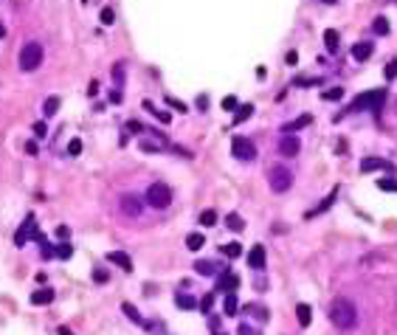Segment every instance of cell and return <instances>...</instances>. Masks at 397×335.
Returning <instances> with one entry per match:
<instances>
[{"mask_svg": "<svg viewBox=\"0 0 397 335\" xmlns=\"http://www.w3.org/2000/svg\"><path fill=\"white\" fill-rule=\"evenodd\" d=\"M121 99H124V96H121V90H113V93H110V102L121 104Z\"/></svg>", "mask_w": 397, "mask_h": 335, "instance_id": "49", "label": "cell"}, {"mask_svg": "<svg viewBox=\"0 0 397 335\" xmlns=\"http://www.w3.org/2000/svg\"><path fill=\"white\" fill-rule=\"evenodd\" d=\"M372 51H375V48H372V43H355L352 45V57L358 62H366L372 57Z\"/></svg>", "mask_w": 397, "mask_h": 335, "instance_id": "15", "label": "cell"}, {"mask_svg": "<svg viewBox=\"0 0 397 335\" xmlns=\"http://www.w3.org/2000/svg\"><path fill=\"white\" fill-rule=\"evenodd\" d=\"M383 76H386V79H395L397 76V62H389L386 68H383Z\"/></svg>", "mask_w": 397, "mask_h": 335, "instance_id": "40", "label": "cell"}, {"mask_svg": "<svg viewBox=\"0 0 397 335\" xmlns=\"http://www.w3.org/2000/svg\"><path fill=\"white\" fill-rule=\"evenodd\" d=\"M321 79H313V76H302V79H296V85H319Z\"/></svg>", "mask_w": 397, "mask_h": 335, "instance_id": "46", "label": "cell"}, {"mask_svg": "<svg viewBox=\"0 0 397 335\" xmlns=\"http://www.w3.org/2000/svg\"><path fill=\"white\" fill-rule=\"evenodd\" d=\"M208 324H211V330H214V333H220V318H217V316H211V313H208Z\"/></svg>", "mask_w": 397, "mask_h": 335, "instance_id": "47", "label": "cell"}, {"mask_svg": "<svg viewBox=\"0 0 397 335\" xmlns=\"http://www.w3.org/2000/svg\"><path fill=\"white\" fill-rule=\"evenodd\" d=\"M57 333H60V335H73V333H70V330H68V327H60Z\"/></svg>", "mask_w": 397, "mask_h": 335, "instance_id": "52", "label": "cell"}, {"mask_svg": "<svg viewBox=\"0 0 397 335\" xmlns=\"http://www.w3.org/2000/svg\"><path fill=\"white\" fill-rule=\"evenodd\" d=\"M237 284H240V276L231 273V270H223V273L217 276V290L234 293V290H237Z\"/></svg>", "mask_w": 397, "mask_h": 335, "instance_id": "10", "label": "cell"}, {"mask_svg": "<svg viewBox=\"0 0 397 335\" xmlns=\"http://www.w3.org/2000/svg\"><path fill=\"white\" fill-rule=\"evenodd\" d=\"M248 265L254 268V270H262V268H265V245H254V248H251Z\"/></svg>", "mask_w": 397, "mask_h": 335, "instance_id": "12", "label": "cell"}, {"mask_svg": "<svg viewBox=\"0 0 397 335\" xmlns=\"http://www.w3.org/2000/svg\"><path fill=\"white\" fill-rule=\"evenodd\" d=\"M375 169H389V172H392L395 166L389 161H383V158H363L361 161V172H375Z\"/></svg>", "mask_w": 397, "mask_h": 335, "instance_id": "11", "label": "cell"}, {"mask_svg": "<svg viewBox=\"0 0 397 335\" xmlns=\"http://www.w3.org/2000/svg\"><path fill=\"white\" fill-rule=\"evenodd\" d=\"M57 237H60V240H65V237H68V225H60V228H57Z\"/></svg>", "mask_w": 397, "mask_h": 335, "instance_id": "50", "label": "cell"}, {"mask_svg": "<svg viewBox=\"0 0 397 335\" xmlns=\"http://www.w3.org/2000/svg\"><path fill=\"white\" fill-rule=\"evenodd\" d=\"M220 251H223L225 257L237 259V257H240V254H242V245H240V242H228V245H223V248H220Z\"/></svg>", "mask_w": 397, "mask_h": 335, "instance_id": "28", "label": "cell"}, {"mask_svg": "<svg viewBox=\"0 0 397 335\" xmlns=\"http://www.w3.org/2000/svg\"><path fill=\"white\" fill-rule=\"evenodd\" d=\"M164 102L169 104V107H175V110H178V113H189V107H186V104H183V102H178L175 96H166Z\"/></svg>", "mask_w": 397, "mask_h": 335, "instance_id": "33", "label": "cell"}, {"mask_svg": "<svg viewBox=\"0 0 397 335\" xmlns=\"http://www.w3.org/2000/svg\"><path fill=\"white\" fill-rule=\"evenodd\" d=\"M378 186L383 192H397V178H386V181H378Z\"/></svg>", "mask_w": 397, "mask_h": 335, "instance_id": "35", "label": "cell"}, {"mask_svg": "<svg viewBox=\"0 0 397 335\" xmlns=\"http://www.w3.org/2000/svg\"><path fill=\"white\" fill-rule=\"evenodd\" d=\"M372 31H375L378 37L389 34V20L386 17H375V20H372Z\"/></svg>", "mask_w": 397, "mask_h": 335, "instance_id": "25", "label": "cell"}, {"mask_svg": "<svg viewBox=\"0 0 397 335\" xmlns=\"http://www.w3.org/2000/svg\"><path fill=\"white\" fill-rule=\"evenodd\" d=\"M127 130L130 133H144V124L141 121H127Z\"/></svg>", "mask_w": 397, "mask_h": 335, "instance_id": "44", "label": "cell"}, {"mask_svg": "<svg viewBox=\"0 0 397 335\" xmlns=\"http://www.w3.org/2000/svg\"><path fill=\"white\" fill-rule=\"evenodd\" d=\"M121 310L127 313V318H130V321H132V324H144V318H141V313H138V310H135V307H132L130 301H124V304H121Z\"/></svg>", "mask_w": 397, "mask_h": 335, "instance_id": "22", "label": "cell"}, {"mask_svg": "<svg viewBox=\"0 0 397 335\" xmlns=\"http://www.w3.org/2000/svg\"><path fill=\"white\" fill-rule=\"evenodd\" d=\"M217 223V211H211V208H208V211H203V214H200V225H214Z\"/></svg>", "mask_w": 397, "mask_h": 335, "instance_id": "34", "label": "cell"}, {"mask_svg": "<svg viewBox=\"0 0 397 335\" xmlns=\"http://www.w3.org/2000/svg\"><path fill=\"white\" fill-rule=\"evenodd\" d=\"M195 104H198V110H208V96H206V93H200Z\"/></svg>", "mask_w": 397, "mask_h": 335, "instance_id": "43", "label": "cell"}, {"mask_svg": "<svg viewBox=\"0 0 397 335\" xmlns=\"http://www.w3.org/2000/svg\"><path fill=\"white\" fill-rule=\"evenodd\" d=\"M26 152H31V155H37V144H34V141H28V144H26Z\"/></svg>", "mask_w": 397, "mask_h": 335, "instance_id": "51", "label": "cell"}, {"mask_svg": "<svg viewBox=\"0 0 397 335\" xmlns=\"http://www.w3.org/2000/svg\"><path fill=\"white\" fill-rule=\"evenodd\" d=\"M293 186V172L287 166H273L270 169V189L273 192H287Z\"/></svg>", "mask_w": 397, "mask_h": 335, "instance_id": "6", "label": "cell"}, {"mask_svg": "<svg viewBox=\"0 0 397 335\" xmlns=\"http://www.w3.org/2000/svg\"><path fill=\"white\" fill-rule=\"evenodd\" d=\"M237 107H240V102H237V96H225V99H223V110L234 113Z\"/></svg>", "mask_w": 397, "mask_h": 335, "instance_id": "36", "label": "cell"}, {"mask_svg": "<svg viewBox=\"0 0 397 335\" xmlns=\"http://www.w3.org/2000/svg\"><path fill=\"white\" fill-rule=\"evenodd\" d=\"M28 240H34V242H45V237L40 234V228H37V223H34V214H28L26 217V223L17 228V234H14V242L17 245H26Z\"/></svg>", "mask_w": 397, "mask_h": 335, "instance_id": "5", "label": "cell"}, {"mask_svg": "<svg viewBox=\"0 0 397 335\" xmlns=\"http://www.w3.org/2000/svg\"><path fill=\"white\" fill-rule=\"evenodd\" d=\"M175 304H178L181 310H192V307H198L195 296H189V293H186V296H183V293H178V296H175Z\"/></svg>", "mask_w": 397, "mask_h": 335, "instance_id": "21", "label": "cell"}, {"mask_svg": "<svg viewBox=\"0 0 397 335\" xmlns=\"http://www.w3.org/2000/svg\"><path fill=\"white\" fill-rule=\"evenodd\" d=\"M237 116H234V124H242V121H248L251 119V113H254V104H240L237 107Z\"/></svg>", "mask_w": 397, "mask_h": 335, "instance_id": "18", "label": "cell"}, {"mask_svg": "<svg viewBox=\"0 0 397 335\" xmlns=\"http://www.w3.org/2000/svg\"><path fill=\"white\" fill-rule=\"evenodd\" d=\"M107 259H110L113 265H121L124 270H127V273L132 270V259H130L124 251H110V254H107Z\"/></svg>", "mask_w": 397, "mask_h": 335, "instance_id": "14", "label": "cell"}, {"mask_svg": "<svg viewBox=\"0 0 397 335\" xmlns=\"http://www.w3.org/2000/svg\"><path fill=\"white\" fill-rule=\"evenodd\" d=\"M60 99H57V96H51V99H45V104H43V110H45V116H54V113L60 110Z\"/></svg>", "mask_w": 397, "mask_h": 335, "instance_id": "31", "label": "cell"}, {"mask_svg": "<svg viewBox=\"0 0 397 335\" xmlns=\"http://www.w3.org/2000/svg\"><path fill=\"white\" fill-rule=\"evenodd\" d=\"M310 116H302V119H296V121H290V124H285V133H290V130H299V127H307L310 124Z\"/></svg>", "mask_w": 397, "mask_h": 335, "instance_id": "32", "label": "cell"}, {"mask_svg": "<svg viewBox=\"0 0 397 335\" xmlns=\"http://www.w3.org/2000/svg\"><path fill=\"white\" fill-rule=\"evenodd\" d=\"M296 318L302 327H310V304H299L296 307Z\"/></svg>", "mask_w": 397, "mask_h": 335, "instance_id": "23", "label": "cell"}, {"mask_svg": "<svg viewBox=\"0 0 397 335\" xmlns=\"http://www.w3.org/2000/svg\"><path fill=\"white\" fill-rule=\"evenodd\" d=\"M51 301H54V290H51V287H40V290L31 293V304H37V307L51 304Z\"/></svg>", "mask_w": 397, "mask_h": 335, "instance_id": "13", "label": "cell"}, {"mask_svg": "<svg viewBox=\"0 0 397 335\" xmlns=\"http://www.w3.org/2000/svg\"><path fill=\"white\" fill-rule=\"evenodd\" d=\"M231 152H234V158H240V161H254V158H257V146H254L251 138L237 135L231 141Z\"/></svg>", "mask_w": 397, "mask_h": 335, "instance_id": "7", "label": "cell"}, {"mask_svg": "<svg viewBox=\"0 0 397 335\" xmlns=\"http://www.w3.org/2000/svg\"><path fill=\"white\" fill-rule=\"evenodd\" d=\"M113 79H116V82H124V68H121V65H116V68H113Z\"/></svg>", "mask_w": 397, "mask_h": 335, "instance_id": "45", "label": "cell"}, {"mask_svg": "<svg viewBox=\"0 0 397 335\" xmlns=\"http://www.w3.org/2000/svg\"><path fill=\"white\" fill-rule=\"evenodd\" d=\"M54 257H60V259H70V257H73V245H70V242H60V245L54 248Z\"/></svg>", "mask_w": 397, "mask_h": 335, "instance_id": "24", "label": "cell"}, {"mask_svg": "<svg viewBox=\"0 0 397 335\" xmlns=\"http://www.w3.org/2000/svg\"><path fill=\"white\" fill-rule=\"evenodd\" d=\"M152 208H166L172 203V189L166 186V183H152L147 189V198H144Z\"/></svg>", "mask_w": 397, "mask_h": 335, "instance_id": "4", "label": "cell"}, {"mask_svg": "<svg viewBox=\"0 0 397 335\" xmlns=\"http://www.w3.org/2000/svg\"><path fill=\"white\" fill-rule=\"evenodd\" d=\"M321 99L324 102H338V99H344V87H330V90L321 93Z\"/></svg>", "mask_w": 397, "mask_h": 335, "instance_id": "27", "label": "cell"}, {"mask_svg": "<svg viewBox=\"0 0 397 335\" xmlns=\"http://www.w3.org/2000/svg\"><path fill=\"white\" fill-rule=\"evenodd\" d=\"M113 20H116V11H113L110 6H104V9H102V23H104V26H110Z\"/></svg>", "mask_w": 397, "mask_h": 335, "instance_id": "37", "label": "cell"}, {"mask_svg": "<svg viewBox=\"0 0 397 335\" xmlns=\"http://www.w3.org/2000/svg\"><path fill=\"white\" fill-rule=\"evenodd\" d=\"M40 65H43V45L40 43H26L23 48H20V70L31 73V70H37Z\"/></svg>", "mask_w": 397, "mask_h": 335, "instance_id": "2", "label": "cell"}, {"mask_svg": "<svg viewBox=\"0 0 397 335\" xmlns=\"http://www.w3.org/2000/svg\"><path fill=\"white\" fill-rule=\"evenodd\" d=\"M203 242H206V240H203V234L195 231V234L186 237V248H189V251H200V248H203Z\"/></svg>", "mask_w": 397, "mask_h": 335, "instance_id": "26", "label": "cell"}, {"mask_svg": "<svg viewBox=\"0 0 397 335\" xmlns=\"http://www.w3.org/2000/svg\"><path fill=\"white\" fill-rule=\"evenodd\" d=\"M79 152H82V141H79V138H73V141L68 144V155H79Z\"/></svg>", "mask_w": 397, "mask_h": 335, "instance_id": "41", "label": "cell"}, {"mask_svg": "<svg viewBox=\"0 0 397 335\" xmlns=\"http://www.w3.org/2000/svg\"><path fill=\"white\" fill-rule=\"evenodd\" d=\"M237 335H259L257 330H254V327L251 324H240V330H237Z\"/></svg>", "mask_w": 397, "mask_h": 335, "instance_id": "42", "label": "cell"}, {"mask_svg": "<svg viewBox=\"0 0 397 335\" xmlns=\"http://www.w3.org/2000/svg\"><path fill=\"white\" fill-rule=\"evenodd\" d=\"M225 225H228L231 231H242V228H245V223H242L240 214H228V217H225Z\"/></svg>", "mask_w": 397, "mask_h": 335, "instance_id": "29", "label": "cell"}, {"mask_svg": "<svg viewBox=\"0 0 397 335\" xmlns=\"http://www.w3.org/2000/svg\"><path fill=\"white\" fill-rule=\"evenodd\" d=\"M223 310H225V316H234V313L240 310V299H237V293H228V296H225Z\"/></svg>", "mask_w": 397, "mask_h": 335, "instance_id": "17", "label": "cell"}, {"mask_svg": "<svg viewBox=\"0 0 397 335\" xmlns=\"http://www.w3.org/2000/svg\"><path fill=\"white\" fill-rule=\"evenodd\" d=\"M324 43H327V51L330 54L338 51V31H335V28H327V31H324Z\"/></svg>", "mask_w": 397, "mask_h": 335, "instance_id": "20", "label": "cell"}, {"mask_svg": "<svg viewBox=\"0 0 397 335\" xmlns=\"http://www.w3.org/2000/svg\"><path fill=\"white\" fill-rule=\"evenodd\" d=\"M217 335H223V333H217Z\"/></svg>", "mask_w": 397, "mask_h": 335, "instance_id": "55", "label": "cell"}, {"mask_svg": "<svg viewBox=\"0 0 397 335\" xmlns=\"http://www.w3.org/2000/svg\"><path fill=\"white\" fill-rule=\"evenodd\" d=\"M34 133H37V135H40V138H43L45 133H48V127H45L43 121H37V124H34Z\"/></svg>", "mask_w": 397, "mask_h": 335, "instance_id": "48", "label": "cell"}, {"mask_svg": "<svg viewBox=\"0 0 397 335\" xmlns=\"http://www.w3.org/2000/svg\"><path fill=\"white\" fill-rule=\"evenodd\" d=\"M195 270H198L200 276H214L217 273V265H214V262H208V259H198V262H195Z\"/></svg>", "mask_w": 397, "mask_h": 335, "instance_id": "16", "label": "cell"}, {"mask_svg": "<svg viewBox=\"0 0 397 335\" xmlns=\"http://www.w3.org/2000/svg\"><path fill=\"white\" fill-rule=\"evenodd\" d=\"M200 307H203V313L208 316V313H211V307H214V293H208L206 299L200 301Z\"/></svg>", "mask_w": 397, "mask_h": 335, "instance_id": "38", "label": "cell"}, {"mask_svg": "<svg viewBox=\"0 0 397 335\" xmlns=\"http://www.w3.org/2000/svg\"><path fill=\"white\" fill-rule=\"evenodd\" d=\"M383 102H386V90L375 87V90H366V93L358 96V99L352 102V107H355V110H358V107H366V110H372V113H380Z\"/></svg>", "mask_w": 397, "mask_h": 335, "instance_id": "3", "label": "cell"}, {"mask_svg": "<svg viewBox=\"0 0 397 335\" xmlns=\"http://www.w3.org/2000/svg\"><path fill=\"white\" fill-rule=\"evenodd\" d=\"M107 279H110V273H107V270H102V268H96V270H93V282L104 284Z\"/></svg>", "mask_w": 397, "mask_h": 335, "instance_id": "39", "label": "cell"}, {"mask_svg": "<svg viewBox=\"0 0 397 335\" xmlns=\"http://www.w3.org/2000/svg\"><path fill=\"white\" fill-rule=\"evenodd\" d=\"M335 195H338V189H332V192L327 195V198H324V200L319 203V208H313V211H310L307 217H316V214H321V211H327V208L332 206V200H335Z\"/></svg>", "mask_w": 397, "mask_h": 335, "instance_id": "19", "label": "cell"}, {"mask_svg": "<svg viewBox=\"0 0 397 335\" xmlns=\"http://www.w3.org/2000/svg\"><path fill=\"white\" fill-rule=\"evenodd\" d=\"M144 107H147V110H152V116H155L158 121H164V124H169V121H172V116H169V113H166V110H155V107H152V102H144Z\"/></svg>", "mask_w": 397, "mask_h": 335, "instance_id": "30", "label": "cell"}, {"mask_svg": "<svg viewBox=\"0 0 397 335\" xmlns=\"http://www.w3.org/2000/svg\"><path fill=\"white\" fill-rule=\"evenodd\" d=\"M299 149H302V144H299V135H282L279 138V152L285 155V158H296L299 155Z\"/></svg>", "mask_w": 397, "mask_h": 335, "instance_id": "9", "label": "cell"}, {"mask_svg": "<svg viewBox=\"0 0 397 335\" xmlns=\"http://www.w3.org/2000/svg\"><path fill=\"white\" fill-rule=\"evenodd\" d=\"M119 208L124 211L127 217H141V211H144V203H141L138 195H124L119 203Z\"/></svg>", "mask_w": 397, "mask_h": 335, "instance_id": "8", "label": "cell"}, {"mask_svg": "<svg viewBox=\"0 0 397 335\" xmlns=\"http://www.w3.org/2000/svg\"><path fill=\"white\" fill-rule=\"evenodd\" d=\"M330 318H332V324L338 330H352L358 324V310L349 299H335L332 301V307H330Z\"/></svg>", "mask_w": 397, "mask_h": 335, "instance_id": "1", "label": "cell"}, {"mask_svg": "<svg viewBox=\"0 0 397 335\" xmlns=\"http://www.w3.org/2000/svg\"><path fill=\"white\" fill-rule=\"evenodd\" d=\"M3 34H6V28H3V26H0V37H3Z\"/></svg>", "mask_w": 397, "mask_h": 335, "instance_id": "53", "label": "cell"}, {"mask_svg": "<svg viewBox=\"0 0 397 335\" xmlns=\"http://www.w3.org/2000/svg\"><path fill=\"white\" fill-rule=\"evenodd\" d=\"M324 3H335V0H324Z\"/></svg>", "mask_w": 397, "mask_h": 335, "instance_id": "54", "label": "cell"}]
</instances>
